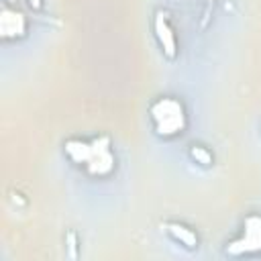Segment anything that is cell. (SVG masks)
<instances>
[{"label": "cell", "mask_w": 261, "mask_h": 261, "mask_svg": "<svg viewBox=\"0 0 261 261\" xmlns=\"http://www.w3.org/2000/svg\"><path fill=\"white\" fill-rule=\"evenodd\" d=\"M153 128L159 137H175L181 133L188 124V116L184 110V104L175 98H159L149 108Z\"/></svg>", "instance_id": "6da1fadb"}, {"label": "cell", "mask_w": 261, "mask_h": 261, "mask_svg": "<svg viewBox=\"0 0 261 261\" xmlns=\"http://www.w3.org/2000/svg\"><path fill=\"white\" fill-rule=\"evenodd\" d=\"M228 255H251V253H261V216L251 214L245 218L243 224V237L234 239L226 245Z\"/></svg>", "instance_id": "7a4b0ae2"}, {"label": "cell", "mask_w": 261, "mask_h": 261, "mask_svg": "<svg viewBox=\"0 0 261 261\" xmlns=\"http://www.w3.org/2000/svg\"><path fill=\"white\" fill-rule=\"evenodd\" d=\"M65 155L75 161V163H90L94 157H98L100 153L108 151L110 149V141L106 137H98L94 139L92 143H86V141H80V139H69L65 141Z\"/></svg>", "instance_id": "3957f363"}, {"label": "cell", "mask_w": 261, "mask_h": 261, "mask_svg": "<svg viewBox=\"0 0 261 261\" xmlns=\"http://www.w3.org/2000/svg\"><path fill=\"white\" fill-rule=\"evenodd\" d=\"M27 33V18L22 12L8 6L0 8V37L2 39H20Z\"/></svg>", "instance_id": "277c9868"}, {"label": "cell", "mask_w": 261, "mask_h": 261, "mask_svg": "<svg viewBox=\"0 0 261 261\" xmlns=\"http://www.w3.org/2000/svg\"><path fill=\"white\" fill-rule=\"evenodd\" d=\"M153 31H155V37L161 45V51L165 57L169 59H175L177 55V43H175V35L169 27V20H167V14L165 12H157L153 16Z\"/></svg>", "instance_id": "5b68a950"}, {"label": "cell", "mask_w": 261, "mask_h": 261, "mask_svg": "<svg viewBox=\"0 0 261 261\" xmlns=\"http://www.w3.org/2000/svg\"><path fill=\"white\" fill-rule=\"evenodd\" d=\"M114 169V155L108 151L100 153L98 157H94L90 163H86V171L90 175H96V177H102V175H108L110 171Z\"/></svg>", "instance_id": "8992f818"}, {"label": "cell", "mask_w": 261, "mask_h": 261, "mask_svg": "<svg viewBox=\"0 0 261 261\" xmlns=\"http://www.w3.org/2000/svg\"><path fill=\"white\" fill-rule=\"evenodd\" d=\"M165 230H167V232H169L177 243L186 245L188 249L198 247V237H196V232H192L188 226L177 224V222H167V224H165Z\"/></svg>", "instance_id": "52a82bcc"}, {"label": "cell", "mask_w": 261, "mask_h": 261, "mask_svg": "<svg viewBox=\"0 0 261 261\" xmlns=\"http://www.w3.org/2000/svg\"><path fill=\"white\" fill-rule=\"evenodd\" d=\"M190 157H192L196 163L204 165V167L212 165V153H210L206 147H202V145H192V147H190Z\"/></svg>", "instance_id": "ba28073f"}, {"label": "cell", "mask_w": 261, "mask_h": 261, "mask_svg": "<svg viewBox=\"0 0 261 261\" xmlns=\"http://www.w3.org/2000/svg\"><path fill=\"white\" fill-rule=\"evenodd\" d=\"M65 243H67V255H69V259H75L77 257V237H75V232H67L65 234Z\"/></svg>", "instance_id": "9c48e42d"}, {"label": "cell", "mask_w": 261, "mask_h": 261, "mask_svg": "<svg viewBox=\"0 0 261 261\" xmlns=\"http://www.w3.org/2000/svg\"><path fill=\"white\" fill-rule=\"evenodd\" d=\"M41 4H43V0H29V6H31L33 10H39Z\"/></svg>", "instance_id": "30bf717a"}, {"label": "cell", "mask_w": 261, "mask_h": 261, "mask_svg": "<svg viewBox=\"0 0 261 261\" xmlns=\"http://www.w3.org/2000/svg\"><path fill=\"white\" fill-rule=\"evenodd\" d=\"M6 2H10V4H14V2H16V0H6Z\"/></svg>", "instance_id": "8fae6325"}]
</instances>
